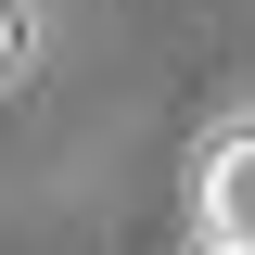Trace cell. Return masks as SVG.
Listing matches in <instances>:
<instances>
[{
    "mask_svg": "<svg viewBox=\"0 0 255 255\" xmlns=\"http://www.w3.org/2000/svg\"><path fill=\"white\" fill-rule=\"evenodd\" d=\"M13 51H26V0H0V77H13Z\"/></svg>",
    "mask_w": 255,
    "mask_h": 255,
    "instance_id": "2",
    "label": "cell"
},
{
    "mask_svg": "<svg viewBox=\"0 0 255 255\" xmlns=\"http://www.w3.org/2000/svg\"><path fill=\"white\" fill-rule=\"evenodd\" d=\"M204 255H255V128L204 153Z\"/></svg>",
    "mask_w": 255,
    "mask_h": 255,
    "instance_id": "1",
    "label": "cell"
}]
</instances>
